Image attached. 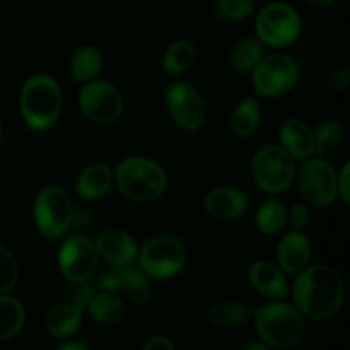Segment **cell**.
Here are the masks:
<instances>
[{
    "label": "cell",
    "mask_w": 350,
    "mask_h": 350,
    "mask_svg": "<svg viewBox=\"0 0 350 350\" xmlns=\"http://www.w3.org/2000/svg\"><path fill=\"white\" fill-rule=\"evenodd\" d=\"M345 286L342 275L328 265L303 269L293 287L297 310L313 320L332 318L344 303Z\"/></svg>",
    "instance_id": "obj_1"
},
{
    "label": "cell",
    "mask_w": 350,
    "mask_h": 350,
    "mask_svg": "<svg viewBox=\"0 0 350 350\" xmlns=\"http://www.w3.org/2000/svg\"><path fill=\"white\" fill-rule=\"evenodd\" d=\"M21 113L34 132H44L58 120L62 111V92L51 75L38 74L27 79L21 91Z\"/></svg>",
    "instance_id": "obj_2"
},
{
    "label": "cell",
    "mask_w": 350,
    "mask_h": 350,
    "mask_svg": "<svg viewBox=\"0 0 350 350\" xmlns=\"http://www.w3.org/2000/svg\"><path fill=\"white\" fill-rule=\"evenodd\" d=\"M116 187L132 202H152L164 193L167 185L163 167L147 157H126L116 167Z\"/></svg>",
    "instance_id": "obj_3"
},
{
    "label": "cell",
    "mask_w": 350,
    "mask_h": 350,
    "mask_svg": "<svg viewBox=\"0 0 350 350\" xmlns=\"http://www.w3.org/2000/svg\"><path fill=\"white\" fill-rule=\"evenodd\" d=\"M255 325L263 344L275 349H289L303 338V313L286 303H270L256 310Z\"/></svg>",
    "instance_id": "obj_4"
},
{
    "label": "cell",
    "mask_w": 350,
    "mask_h": 350,
    "mask_svg": "<svg viewBox=\"0 0 350 350\" xmlns=\"http://www.w3.org/2000/svg\"><path fill=\"white\" fill-rule=\"evenodd\" d=\"M140 270L147 277L166 280L178 275L187 263V248L174 236H156L142 246L139 253Z\"/></svg>",
    "instance_id": "obj_5"
},
{
    "label": "cell",
    "mask_w": 350,
    "mask_h": 350,
    "mask_svg": "<svg viewBox=\"0 0 350 350\" xmlns=\"http://www.w3.org/2000/svg\"><path fill=\"white\" fill-rule=\"evenodd\" d=\"M33 215L41 234L55 241L64 236L74 222V205L64 188L44 187L36 195Z\"/></svg>",
    "instance_id": "obj_6"
},
{
    "label": "cell",
    "mask_w": 350,
    "mask_h": 350,
    "mask_svg": "<svg viewBox=\"0 0 350 350\" xmlns=\"http://www.w3.org/2000/svg\"><path fill=\"white\" fill-rule=\"evenodd\" d=\"M253 180L269 193H282L296 178L294 159L279 146H263L252 163Z\"/></svg>",
    "instance_id": "obj_7"
},
{
    "label": "cell",
    "mask_w": 350,
    "mask_h": 350,
    "mask_svg": "<svg viewBox=\"0 0 350 350\" xmlns=\"http://www.w3.org/2000/svg\"><path fill=\"white\" fill-rule=\"evenodd\" d=\"M297 77V62L286 53H273L263 57L253 68V88L260 96L277 98L291 91L296 85Z\"/></svg>",
    "instance_id": "obj_8"
},
{
    "label": "cell",
    "mask_w": 350,
    "mask_h": 350,
    "mask_svg": "<svg viewBox=\"0 0 350 350\" xmlns=\"http://www.w3.org/2000/svg\"><path fill=\"white\" fill-rule=\"evenodd\" d=\"M256 34L270 46L293 44L301 34V17L291 5L282 2L269 3L256 17Z\"/></svg>",
    "instance_id": "obj_9"
},
{
    "label": "cell",
    "mask_w": 350,
    "mask_h": 350,
    "mask_svg": "<svg viewBox=\"0 0 350 350\" xmlns=\"http://www.w3.org/2000/svg\"><path fill=\"white\" fill-rule=\"evenodd\" d=\"M79 105L89 120L101 125L115 123L123 113V98L109 82L89 81L79 91Z\"/></svg>",
    "instance_id": "obj_10"
},
{
    "label": "cell",
    "mask_w": 350,
    "mask_h": 350,
    "mask_svg": "<svg viewBox=\"0 0 350 350\" xmlns=\"http://www.w3.org/2000/svg\"><path fill=\"white\" fill-rule=\"evenodd\" d=\"M301 195L317 207H327L337 197V174L323 159H311L297 173Z\"/></svg>",
    "instance_id": "obj_11"
},
{
    "label": "cell",
    "mask_w": 350,
    "mask_h": 350,
    "mask_svg": "<svg viewBox=\"0 0 350 350\" xmlns=\"http://www.w3.org/2000/svg\"><path fill=\"white\" fill-rule=\"evenodd\" d=\"M58 265L65 279L72 284L88 282L98 269V253L94 243L82 234L67 238L58 252Z\"/></svg>",
    "instance_id": "obj_12"
},
{
    "label": "cell",
    "mask_w": 350,
    "mask_h": 350,
    "mask_svg": "<svg viewBox=\"0 0 350 350\" xmlns=\"http://www.w3.org/2000/svg\"><path fill=\"white\" fill-rule=\"evenodd\" d=\"M166 106L174 122L185 130H198L205 122V105L191 84L173 81L166 89Z\"/></svg>",
    "instance_id": "obj_13"
},
{
    "label": "cell",
    "mask_w": 350,
    "mask_h": 350,
    "mask_svg": "<svg viewBox=\"0 0 350 350\" xmlns=\"http://www.w3.org/2000/svg\"><path fill=\"white\" fill-rule=\"evenodd\" d=\"M98 256L105 258L109 265H130L137 258L135 239L122 229H106L94 239Z\"/></svg>",
    "instance_id": "obj_14"
},
{
    "label": "cell",
    "mask_w": 350,
    "mask_h": 350,
    "mask_svg": "<svg viewBox=\"0 0 350 350\" xmlns=\"http://www.w3.org/2000/svg\"><path fill=\"white\" fill-rule=\"evenodd\" d=\"M250 202L245 191L234 187H219L205 197V211L221 221H234L248 212Z\"/></svg>",
    "instance_id": "obj_15"
},
{
    "label": "cell",
    "mask_w": 350,
    "mask_h": 350,
    "mask_svg": "<svg viewBox=\"0 0 350 350\" xmlns=\"http://www.w3.org/2000/svg\"><path fill=\"white\" fill-rule=\"evenodd\" d=\"M311 258V243L301 231H291L277 246V262L287 273H299Z\"/></svg>",
    "instance_id": "obj_16"
},
{
    "label": "cell",
    "mask_w": 350,
    "mask_h": 350,
    "mask_svg": "<svg viewBox=\"0 0 350 350\" xmlns=\"http://www.w3.org/2000/svg\"><path fill=\"white\" fill-rule=\"evenodd\" d=\"M280 142L293 159H308L314 152V135L303 120L287 118L280 125Z\"/></svg>",
    "instance_id": "obj_17"
},
{
    "label": "cell",
    "mask_w": 350,
    "mask_h": 350,
    "mask_svg": "<svg viewBox=\"0 0 350 350\" xmlns=\"http://www.w3.org/2000/svg\"><path fill=\"white\" fill-rule=\"evenodd\" d=\"M250 282L262 296L272 299H284L289 293V286L282 270L270 262H256L250 269Z\"/></svg>",
    "instance_id": "obj_18"
},
{
    "label": "cell",
    "mask_w": 350,
    "mask_h": 350,
    "mask_svg": "<svg viewBox=\"0 0 350 350\" xmlns=\"http://www.w3.org/2000/svg\"><path fill=\"white\" fill-rule=\"evenodd\" d=\"M113 185V171L103 163H94L81 171L75 181V190L84 200H98L109 191Z\"/></svg>",
    "instance_id": "obj_19"
},
{
    "label": "cell",
    "mask_w": 350,
    "mask_h": 350,
    "mask_svg": "<svg viewBox=\"0 0 350 350\" xmlns=\"http://www.w3.org/2000/svg\"><path fill=\"white\" fill-rule=\"evenodd\" d=\"M82 308L75 306L74 303L58 304L48 313L44 320V327L50 335L57 338H65L74 335L82 323Z\"/></svg>",
    "instance_id": "obj_20"
},
{
    "label": "cell",
    "mask_w": 350,
    "mask_h": 350,
    "mask_svg": "<svg viewBox=\"0 0 350 350\" xmlns=\"http://www.w3.org/2000/svg\"><path fill=\"white\" fill-rule=\"evenodd\" d=\"M255 313L256 308L252 304L238 303V301H221L208 308L207 320L214 327L229 328L246 323L250 318L255 317Z\"/></svg>",
    "instance_id": "obj_21"
},
{
    "label": "cell",
    "mask_w": 350,
    "mask_h": 350,
    "mask_svg": "<svg viewBox=\"0 0 350 350\" xmlns=\"http://www.w3.org/2000/svg\"><path fill=\"white\" fill-rule=\"evenodd\" d=\"M26 310L23 304L7 294H0V340L16 337L24 327Z\"/></svg>",
    "instance_id": "obj_22"
},
{
    "label": "cell",
    "mask_w": 350,
    "mask_h": 350,
    "mask_svg": "<svg viewBox=\"0 0 350 350\" xmlns=\"http://www.w3.org/2000/svg\"><path fill=\"white\" fill-rule=\"evenodd\" d=\"M88 311L96 321L105 325H113L120 321L125 314V304L115 293H99L91 297Z\"/></svg>",
    "instance_id": "obj_23"
},
{
    "label": "cell",
    "mask_w": 350,
    "mask_h": 350,
    "mask_svg": "<svg viewBox=\"0 0 350 350\" xmlns=\"http://www.w3.org/2000/svg\"><path fill=\"white\" fill-rule=\"evenodd\" d=\"M103 55L96 46H82L70 62L72 77L77 82H89L101 72Z\"/></svg>",
    "instance_id": "obj_24"
},
{
    "label": "cell",
    "mask_w": 350,
    "mask_h": 350,
    "mask_svg": "<svg viewBox=\"0 0 350 350\" xmlns=\"http://www.w3.org/2000/svg\"><path fill=\"white\" fill-rule=\"evenodd\" d=\"M260 105L255 98H246L234 108L231 115V129L234 135L250 137L260 125Z\"/></svg>",
    "instance_id": "obj_25"
},
{
    "label": "cell",
    "mask_w": 350,
    "mask_h": 350,
    "mask_svg": "<svg viewBox=\"0 0 350 350\" xmlns=\"http://www.w3.org/2000/svg\"><path fill=\"white\" fill-rule=\"evenodd\" d=\"M195 62V46L187 40H178L164 53L163 68L171 77L183 75Z\"/></svg>",
    "instance_id": "obj_26"
},
{
    "label": "cell",
    "mask_w": 350,
    "mask_h": 350,
    "mask_svg": "<svg viewBox=\"0 0 350 350\" xmlns=\"http://www.w3.org/2000/svg\"><path fill=\"white\" fill-rule=\"evenodd\" d=\"M120 275H122V289L129 294L130 299L135 304H146L152 296L149 277L140 269L132 265H120Z\"/></svg>",
    "instance_id": "obj_27"
},
{
    "label": "cell",
    "mask_w": 350,
    "mask_h": 350,
    "mask_svg": "<svg viewBox=\"0 0 350 350\" xmlns=\"http://www.w3.org/2000/svg\"><path fill=\"white\" fill-rule=\"evenodd\" d=\"M263 44L253 38H245L232 46L229 53V64L238 72H250L258 65L263 58Z\"/></svg>",
    "instance_id": "obj_28"
},
{
    "label": "cell",
    "mask_w": 350,
    "mask_h": 350,
    "mask_svg": "<svg viewBox=\"0 0 350 350\" xmlns=\"http://www.w3.org/2000/svg\"><path fill=\"white\" fill-rule=\"evenodd\" d=\"M287 221V212L277 198L263 202L256 211V226L263 234H277Z\"/></svg>",
    "instance_id": "obj_29"
},
{
    "label": "cell",
    "mask_w": 350,
    "mask_h": 350,
    "mask_svg": "<svg viewBox=\"0 0 350 350\" xmlns=\"http://www.w3.org/2000/svg\"><path fill=\"white\" fill-rule=\"evenodd\" d=\"M314 135V152L330 154L338 147L344 139V126L337 120H327L318 126Z\"/></svg>",
    "instance_id": "obj_30"
},
{
    "label": "cell",
    "mask_w": 350,
    "mask_h": 350,
    "mask_svg": "<svg viewBox=\"0 0 350 350\" xmlns=\"http://www.w3.org/2000/svg\"><path fill=\"white\" fill-rule=\"evenodd\" d=\"M255 2L253 0H217L215 12L224 21H241L253 14Z\"/></svg>",
    "instance_id": "obj_31"
},
{
    "label": "cell",
    "mask_w": 350,
    "mask_h": 350,
    "mask_svg": "<svg viewBox=\"0 0 350 350\" xmlns=\"http://www.w3.org/2000/svg\"><path fill=\"white\" fill-rule=\"evenodd\" d=\"M17 279H19V269H17L16 258L5 246L0 245V294L14 289Z\"/></svg>",
    "instance_id": "obj_32"
},
{
    "label": "cell",
    "mask_w": 350,
    "mask_h": 350,
    "mask_svg": "<svg viewBox=\"0 0 350 350\" xmlns=\"http://www.w3.org/2000/svg\"><path fill=\"white\" fill-rule=\"evenodd\" d=\"M70 303H74L75 306L88 308L89 301H91L92 297V287L89 286L88 282H75L74 289H72L70 293Z\"/></svg>",
    "instance_id": "obj_33"
},
{
    "label": "cell",
    "mask_w": 350,
    "mask_h": 350,
    "mask_svg": "<svg viewBox=\"0 0 350 350\" xmlns=\"http://www.w3.org/2000/svg\"><path fill=\"white\" fill-rule=\"evenodd\" d=\"M308 221H310V214H308V208L304 204H296L293 208H291L289 214V222L291 228L294 231H301L308 226Z\"/></svg>",
    "instance_id": "obj_34"
},
{
    "label": "cell",
    "mask_w": 350,
    "mask_h": 350,
    "mask_svg": "<svg viewBox=\"0 0 350 350\" xmlns=\"http://www.w3.org/2000/svg\"><path fill=\"white\" fill-rule=\"evenodd\" d=\"M328 84H330V88L334 89L335 92L347 91L349 84H350V68L342 67V68H338V70H335L334 74L330 75V79H328Z\"/></svg>",
    "instance_id": "obj_35"
},
{
    "label": "cell",
    "mask_w": 350,
    "mask_h": 350,
    "mask_svg": "<svg viewBox=\"0 0 350 350\" xmlns=\"http://www.w3.org/2000/svg\"><path fill=\"white\" fill-rule=\"evenodd\" d=\"M337 195H340L344 204H350V164L349 163L342 167L340 174L337 176Z\"/></svg>",
    "instance_id": "obj_36"
},
{
    "label": "cell",
    "mask_w": 350,
    "mask_h": 350,
    "mask_svg": "<svg viewBox=\"0 0 350 350\" xmlns=\"http://www.w3.org/2000/svg\"><path fill=\"white\" fill-rule=\"evenodd\" d=\"M142 350H176L174 349L173 342L167 337H163V335H157V337H152L146 345H144Z\"/></svg>",
    "instance_id": "obj_37"
},
{
    "label": "cell",
    "mask_w": 350,
    "mask_h": 350,
    "mask_svg": "<svg viewBox=\"0 0 350 350\" xmlns=\"http://www.w3.org/2000/svg\"><path fill=\"white\" fill-rule=\"evenodd\" d=\"M58 350H89L85 347L84 344H81V342H65V344H62Z\"/></svg>",
    "instance_id": "obj_38"
},
{
    "label": "cell",
    "mask_w": 350,
    "mask_h": 350,
    "mask_svg": "<svg viewBox=\"0 0 350 350\" xmlns=\"http://www.w3.org/2000/svg\"><path fill=\"white\" fill-rule=\"evenodd\" d=\"M241 350H270L269 345L263 344V342H248V344L243 345Z\"/></svg>",
    "instance_id": "obj_39"
},
{
    "label": "cell",
    "mask_w": 350,
    "mask_h": 350,
    "mask_svg": "<svg viewBox=\"0 0 350 350\" xmlns=\"http://www.w3.org/2000/svg\"><path fill=\"white\" fill-rule=\"evenodd\" d=\"M306 2L313 3V5H328V3L335 2V0H306Z\"/></svg>",
    "instance_id": "obj_40"
},
{
    "label": "cell",
    "mask_w": 350,
    "mask_h": 350,
    "mask_svg": "<svg viewBox=\"0 0 350 350\" xmlns=\"http://www.w3.org/2000/svg\"><path fill=\"white\" fill-rule=\"evenodd\" d=\"M2 140H3V126H2V122H0V147H2Z\"/></svg>",
    "instance_id": "obj_41"
}]
</instances>
